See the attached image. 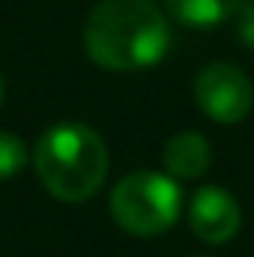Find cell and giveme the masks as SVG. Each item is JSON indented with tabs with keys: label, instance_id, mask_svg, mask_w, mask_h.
<instances>
[{
	"label": "cell",
	"instance_id": "6da1fadb",
	"mask_svg": "<svg viewBox=\"0 0 254 257\" xmlns=\"http://www.w3.org/2000/svg\"><path fill=\"white\" fill-rule=\"evenodd\" d=\"M84 48L108 72H138L168 54L171 27L153 0H99L84 24Z\"/></svg>",
	"mask_w": 254,
	"mask_h": 257
},
{
	"label": "cell",
	"instance_id": "7a4b0ae2",
	"mask_svg": "<svg viewBox=\"0 0 254 257\" xmlns=\"http://www.w3.org/2000/svg\"><path fill=\"white\" fill-rule=\"evenodd\" d=\"M33 168L45 192L66 203H81L108 177V147L84 123L51 126L33 150Z\"/></svg>",
	"mask_w": 254,
	"mask_h": 257
},
{
	"label": "cell",
	"instance_id": "3957f363",
	"mask_svg": "<svg viewBox=\"0 0 254 257\" xmlns=\"http://www.w3.org/2000/svg\"><path fill=\"white\" fill-rule=\"evenodd\" d=\"M183 212L180 183L159 171H135L111 192V215L132 236H159Z\"/></svg>",
	"mask_w": 254,
	"mask_h": 257
},
{
	"label": "cell",
	"instance_id": "277c9868",
	"mask_svg": "<svg viewBox=\"0 0 254 257\" xmlns=\"http://www.w3.org/2000/svg\"><path fill=\"white\" fill-rule=\"evenodd\" d=\"M194 102L212 123L233 126L251 114L254 87L242 69L230 63H209L194 78Z\"/></svg>",
	"mask_w": 254,
	"mask_h": 257
},
{
	"label": "cell",
	"instance_id": "5b68a950",
	"mask_svg": "<svg viewBox=\"0 0 254 257\" xmlns=\"http://www.w3.org/2000/svg\"><path fill=\"white\" fill-rule=\"evenodd\" d=\"M189 224L194 236H200L203 242L221 245L230 242L239 227H242V209L236 203V197L221 189V186H203L191 194L189 203Z\"/></svg>",
	"mask_w": 254,
	"mask_h": 257
},
{
	"label": "cell",
	"instance_id": "8992f818",
	"mask_svg": "<svg viewBox=\"0 0 254 257\" xmlns=\"http://www.w3.org/2000/svg\"><path fill=\"white\" fill-rule=\"evenodd\" d=\"M209 162H212V150H209L206 138L197 135V132H180V135H174L165 144V150H162V165H165V171L174 180L203 177L209 171Z\"/></svg>",
	"mask_w": 254,
	"mask_h": 257
},
{
	"label": "cell",
	"instance_id": "52a82bcc",
	"mask_svg": "<svg viewBox=\"0 0 254 257\" xmlns=\"http://www.w3.org/2000/svg\"><path fill=\"white\" fill-rule=\"evenodd\" d=\"M165 6L180 24L206 30V27L224 24L233 15L236 0H165Z\"/></svg>",
	"mask_w": 254,
	"mask_h": 257
},
{
	"label": "cell",
	"instance_id": "ba28073f",
	"mask_svg": "<svg viewBox=\"0 0 254 257\" xmlns=\"http://www.w3.org/2000/svg\"><path fill=\"white\" fill-rule=\"evenodd\" d=\"M24 165H27L24 141L18 135H12V132H0V180L15 177Z\"/></svg>",
	"mask_w": 254,
	"mask_h": 257
},
{
	"label": "cell",
	"instance_id": "9c48e42d",
	"mask_svg": "<svg viewBox=\"0 0 254 257\" xmlns=\"http://www.w3.org/2000/svg\"><path fill=\"white\" fill-rule=\"evenodd\" d=\"M233 15H236V33H239V39L254 51V0H236Z\"/></svg>",
	"mask_w": 254,
	"mask_h": 257
},
{
	"label": "cell",
	"instance_id": "30bf717a",
	"mask_svg": "<svg viewBox=\"0 0 254 257\" xmlns=\"http://www.w3.org/2000/svg\"><path fill=\"white\" fill-rule=\"evenodd\" d=\"M3 93H6V84H3V75H0V105H3Z\"/></svg>",
	"mask_w": 254,
	"mask_h": 257
}]
</instances>
